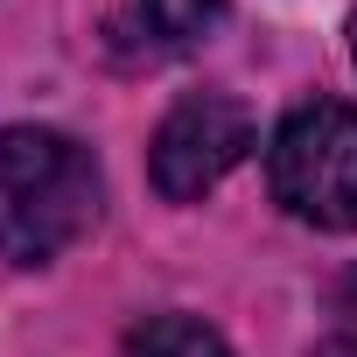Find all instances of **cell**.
Instances as JSON below:
<instances>
[{
    "label": "cell",
    "instance_id": "obj_4",
    "mask_svg": "<svg viewBox=\"0 0 357 357\" xmlns=\"http://www.w3.org/2000/svg\"><path fill=\"white\" fill-rule=\"evenodd\" d=\"M225 22V0H140V43L147 56H183Z\"/></svg>",
    "mask_w": 357,
    "mask_h": 357
},
{
    "label": "cell",
    "instance_id": "obj_7",
    "mask_svg": "<svg viewBox=\"0 0 357 357\" xmlns=\"http://www.w3.org/2000/svg\"><path fill=\"white\" fill-rule=\"evenodd\" d=\"M343 315H350V336H357V266L343 273Z\"/></svg>",
    "mask_w": 357,
    "mask_h": 357
},
{
    "label": "cell",
    "instance_id": "obj_8",
    "mask_svg": "<svg viewBox=\"0 0 357 357\" xmlns=\"http://www.w3.org/2000/svg\"><path fill=\"white\" fill-rule=\"evenodd\" d=\"M350 56H357V15H350Z\"/></svg>",
    "mask_w": 357,
    "mask_h": 357
},
{
    "label": "cell",
    "instance_id": "obj_3",
    "mask_svg": "<svg viewBox=\"0 0 357 357\" xmlns=\"http://www.w3.org/2000/svg\"><path fill=\"white\" fill-rule=\"evenodd\" d=\"M259 147V119L245 98H225V91H190V98H175V112L154 126V190L168 204H197L211 197L225 175Z\"/></svg>",
    "mask_w": 357,
    "mask_h": 357
},
{
    "label": "cell",
    "instance_id": "obj_6",
    "mask_svg": "<svg viewBox=\"0 0 357 357\" xmlns=\"http://www.w3.org/2000/svg\"><path fill=\"white\" fill-rule=\"evenodd\" d=\"M308 357H357V336H350V329H343V336H329V343H315V350H308Z\"/></svg>",
    "mask_w": 357,
    "mask_h": 357
},
{
    "label": "cell",
    "instance_id": "obj_5",
    "mask_svg": "<svg viewBox=\"0 0 357 357\" xmlns=\"http://www.w3.org/2000/svg\"><path fill=\"white\" fill-rule=\"evenodd\" d=\"M126 357H231V343L197 315H147L126 329Z\"/></svg>",
    "mask_w": 357,
    "mask_h": 357
},
{
    "label": "cell",
    "instance_id": "obj_2",
    "mask_svg": "<svg viewBox=\"0 0 357 357\" xmlns=\"http://www.w3.org/2000/svg\"><path fill=\"white\" fill-rule=\"evenodd\" d=\"M266 183L287 218L315 231H357V112L336 98L294 105L266 147Z\"/></svg>",
    "mask_w": 357,
    "mask_h": 357
},
{
    "label": "cell",
    "instance_id": "obj_1",
    "mask_svg": "<svg viewBox=\"0 0 357 357\" xmlns=\"http://www.w3.org/2000/svg\"><path fill=\"white\" fill-rule=\"evenodd\" d=\"M98 204H105V175L84 140L56 126L0 133V259L50 266L98 225Z\"/></svg>",
    "mask_w": 357,
    "mask_h": 357
}]
</instances>
